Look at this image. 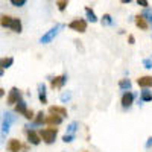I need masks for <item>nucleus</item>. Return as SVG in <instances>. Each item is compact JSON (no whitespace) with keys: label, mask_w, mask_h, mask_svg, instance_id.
Masks as SVG:
<instances>
[{"label":"nucleus","mask_w":152,"mask_h":152,"mask_svg":"<svg viewBox=\"0 0 152 152\" xmlns=\"http://www.w3.org/2000/svg\"><path fill=\"white\" fill-rule=\"evenodd\" d=\"M66 82H67V75L66 73L53 76V78L50 79V88H52V90H61V88L66 85Z\"/></svg>","instance_id":"6"},{"label":"nucleus","mask_w":152,"mask_h":152,"mask_svg":"<svg viewBox=\"0 0 152 152\" xmlns=\"http://www.w3.org/2000/svg\"><path fill=\"white\" fill-rule=\"evenodd\" d=\"M84 11H85V15H87L88 21H91V23H97V21H99V18H97V15H96V12H94L90 6H85Z\"/></svg>","instance_id":"17"},{"label":"nucleus","mask_w":152,"mask_h":152,"mask_svg":"<svg viewBox=\"0 0 152 152\" xmlns=\"http://www.w3.org/2000/svg\"><path fill=\"white\" fill-rule=\"evenodd\" d=\"M69 3H70V0H56V6H58V11H59V12H64V11L67 9Z\"/></svg>","instance_id":"25"},{"label":"nucleus","mask_w":152,"mask_h":152,"mask_svg":"<svg viewBox=\"0 0 152 152\" xmlns=\"http://www.w3.org/2000/svg\"><path fill=\"white\" fill-rule=\"evenodd\" d=\"M142 64H143L145 69H152V59H151V58H145V59L142 61Z\"/></svg>","instance_id":"29"},{"label":"nucleus","mask_w":152,"mask_h":152,"mask_svg":"<svg viewBox=\"0 0 152 152\" xmlns=\"http://www.w3.org/2000/svg\"><path fill=\"white\" fill-rule=\"evenodd\" d=\"M87 26H88V23H87V20H84V18H73V20L69 23V29L78 32V34L87 32Z\"/></svg>","instance_id":"4"},{"label":"nucleus","mask_w":152,"mask_h":152,"mask_svg":"<svg viewBox=\"0 0 152 152\" xmlns=\"http://www.w3.org/2000/svg\"><path fill=\"white\" fill-rule=\"evenodd\" d=\"M76 138V135H72V134H66L64 137H62V142L64 143H72L73 140Z\"/></svg>","instance_id":"28"},{"label":"nucleus","mask_w":152,"mask_h":152,"mask_svg":"<svg viewBox=\"0 0 152 152\" xmlns=\"http://www.w3.org/2000/svg\"><path fill=\"white\" fill-rule=\"evenodd\" d=\"M5 96V90H3V88H0V99H2Z\"/></svg>","instance_id":"36"},{"label":"nucleus","mask_w":152,"mask_h":152,"mask_svg":"<svg viewBox=\"0 0 152 152\" xmlns=\"http://www.w3.org/2000/svg\"><path fill=\"white\" fill-rule=\"evenodd\" d=\"M34 116H35V113L32 111V110H28L26 113H24V119H26V120H34Z\"/></svg>","instance_id":"30"},{"label":"nucleus","mask_w":152,"mask_h":152,"mask_svg":"<svg viewBox=\"0 0 152 152\" xmlns=\"http://www.w3.org/2000/svg\"><path fill=\"white\" fill-rule=\"evenodd\" d=\"M20 99H23V93H21V90H18L17 87H12L11 90H9V93H8V97H6L8 105H15Z\"/></svg>","instance_id":"5"},{"label":"nucleus","mask_w":152,"mask_h":152,"mask_svg":"<svg viewBox=\"0 0 152 152\" xmlns=\"http://www.w3.org/2000/svg\"><path fill=\"white\" fill-rule=\"evenodd\" d=\"M29 108H28V104H26V100L24 99H20L18 102L14 105V111L17 113V114H21V116H24V113H26Z\"/></svg>","instance_id":"15"},{"label":"nucleus","mask_w":152,"mask_h":152,"mask_svg":"<svg viewBox=\"0 0 152 152\" xmlns=\"http://www.w3.org/2000/svg\"><path fill=\"white\" fill-rule=\"evenodd\" d=\"M49 114H56V116H61L62 119L67 117V108L61 107V105H50L49 107Z\"/></svg>","instance_id":"12"},{"label":"nucleus","mask_w":152,"mask_h":152,"mask_svg":"<svg viewBox=\"0 0 152 152\" xmlns=\"http://www.w3.org/2000/svg\"><path fill=\"white\" fill-rule=\"evenodd\" d=\"M38 135H40L41 142H44L46 145H52L56 140L58 135V128L56 126H47V128H41L38 131Z\"/></svg>","instance_id":"2"},{"label":"nucleus","mask_w":152,"mask_h":152,"mask_svg":"<svg viewBox=\"0 0 152 152\" xmlns=\"http://www.w3.org/2000/svg\"><path fill=\"white\" fill-rule=\"evenodd\" d=\"M128 43H129V44H135V37H134L132 34L128 35Z\"/></svg>","instance_id":"32"},{"label":"nucleus","mask_w":152,"mask_h":152,"mask_svg":"<svg viewBox=\"0 0 152 152\" xmlns=\"http://www.w3.org/2000/svg\"><path fill=\"white\" fill-rule=\"evenodd\" d=\"M24 132H26V138H28V143H29V145H32V146H38V145L41 143V138H40V135H38L37 131L26 128V129H24Z\"/></svg>","instance_id":"8"},{"label":"nucleus","mask_w":152,"mask_h":152,"mask_svg":"<svg viewBox=\"0 0 152 152\" xmlns=\"http://www.w3.org/2000/svg\"><path fill=\"white\" fill-rule=\"evenodd\" d=\"M140 100L142 102H152V91H149L148 88H143L140 91Z\"/></svg>","instance_id":"20"},{"label":"nucleus","mask_w":152,"mask_h":152,"mask_svg":"<svg viewBox=\"0 0 152 152\" xmlns=\"http://www.w3.org/2000/svg\"><path fill=\"white\" fill-rule=\"evenodd\" d=\"M15 120V117L12 116L11 113H6L5 114V120H3V125H2V134L5 135V134H8L9 132V126H11V123Z\"/></svg>","instance_id":"13"},{"label":"nucleus","mask_w":152,"mask_h":152,"mask_svg":"<svg viewBox=\"0 0 152 152\" xmlns=\"http://www.w3.org/2000/svg\"><path fill=\"white\" fill-rule=\"evenodd\" d=\"M134 23H135V26L138 28V29H142V31H148L149 29V24H148V21L138 14V15H135L134 17Z\"/></svg>","instance_id":"16"},{"label":"nucleus","mask_w":152,"mask_h":152,"mask_svg":"<svg viewBox=\"0 0 152 152\" xmlns=\"http://www.w3.org/2000/svg\"><path fill=\"white\" fill-rule=\"evenodd\" d=\"M100 23H102V26H113L114 24V20L110 14H104L102 18H100Z\"/></svg>","instance_id":"22"},{"label":"nucleus","mask_w":152,"mask_h":152,"mask_svg":"<svg viewBox=\"0 0 152 152\" xmlns=\"http://www.w3.org/2000/svg\"><path fill=\"white\" fill-rule=\"evenodd\" d=\"M3 73H5V70H3V69H0V78L3 76Z\"/></svg>","instance_id":"37"},{"label":"nucleus","mask_w":152,"mask_h":152,"mask_svg":"<svg viewBox=\"0 0 152 152\" xmlns=\"http://www.w3.org/2000/svg\"><path fill=\"white\" fill-rule=\"evenodd\" d=\"M0 26L2 28H8L15 34H21L23 32V23L18 17H12V15H2L0 17Z\"/></svg>","instance_id":"1"},{"label":"nucleus","mask_w":152,"mask_h":152,"mask_svg":"<svg viewBox=\"0 0 152 152\" xmlns=\"http://www.w3.org/2000/svg\"><path fill=\"white\" fill-rule=\"evenodd\" d=\"M44 116H46V114H44L43 111H38L35 116H34V122H35V125H43V123H44V119H46Z\"/></svg>","instance_id":"24"},{"label":"nucleus","mask_w":152,"mask_h":152,"mask_svg":"<svg viewBox=\"0 0 152 152\" xmlns=\"http://www.w3.org/2000/svg\"><path fill=\"white\" fill-rule=\"evenodd\" d=\"M79 128V123L78 122H72L67 125V132L66 134H72V135H76V131Z\"/></svg>","instance_id":"23"},{"label":"nucleus","mask_w":152,"mask_h":152,"mask_svg":"<svg viewBox=\"0 0 152 152\" xmlns=\"http://www.w3.org/2000/svg\"><path fill=\"white\" fill-rule=\"evenodd\" d=\"M135 2H137L138 6H142L143 9L145 8H149V2H148V0H135Z\"/></svg>","instance_id":"31"},{"label":"nucleus","mask_w":152,"mask_h":152,"mask_svg":"<svg viewBox=\"0 0 152 152\" xmlns=\"http://www.w3.org/2000/svg\"><path fill=\"white\" fill-rule=\"evenodd\" d=\"M131 87H132L131 79L123 78V79H120V81H119V88H120V90H123V91H131Z\"/></svg>","instance_id":"19"},{"label":"nucleus","mask_w":152,"mask_h":152,"mask_svg":"<svg viewBox=\"0 0 152 152\" xmlns=\"http://www.w3.org/2000/svg\"><path fill=\"white\" fill-rule=\"evenodd\" d=\"M75 43H76V47H78V49H81V50H82V52H84V47H82V44H81V41H79V40H75Z\"/></svg>","instance_id":"33"},{"label":"nucleus","mask_w":152,"mask_h":152,"mask_svg":"<svg viewBox=\"0 0 152 152\" xmlns=\"http://www.w3.org/2000/svg\"><path fill=\"white\" fill-rule=\"evenodd\" d=\"M6 148H8L9 152H21L23 145H21L20 140H17V138H11V140L8 142V145H6Z\"/></svg>","instance_id":"14"},{"label":"nucleus","mask_w":152,"mask_h":152,"mask_svg":"<svg viewBox=\"0 0 152 152\" xmlns=\"http://www.w3.org/2000/svg\"><path fill=\"white\" fill-rule=\"evenodd\" d=\"M131 2H132V0H120V3H123V5H128Z\"/></svg>","instance_id":"35"},{"label":"nucleus","mask_w":152,"mask_h":152,"mask_svg":"<svg viewBox=\"0 0 152 152\" xmlns=\"http://www.w3.org/2000/svg\"><path fill=\"white\" fill-rule=\"evenodd\" d=\"M145 146H146V148H151V146H152V137H149V138H148V142H146V145H145Z\"/></svg>","instance_id":"34"},{"label":"nucleus","mask_w":152,"mask_h":152,"mask_svg":"<svg viewBox=\"0 0 152 152\" xmlns=\"http://www.w3.org/2000/svg\"><path fill=\"white\" fill-rule=\"evenodd\" d=\"M134 99H135V94H134L132 91H125V93L122 94V97H120V105H122V108H123V110L131 108L132 104H134Z\"/></svg>","instance_id":"7"},{"label":"nucleus","mask_w":152,"mask_h":152,"mask_svg":"<svg viewBox=\"0 0 152 152\" xmlns=\"http://www.w3.org/2000/svg\"><path fill=\"white\" fill-rule=\"evenodd\" d=\"M62 28H64V24H62V23L55 24V26H53V28H50L46 34H43V37L40 38V43H41V44H49V43H52L55 38L58 37V34L61 32Z\"/></svg>","instance_id":"3"},{"label":"nucleus","mask_w":152,"mask_h":152,"mask_svg":"<svg viewBox=\"0 0 152 152\" xmlns=\"http://www.w3.org/2000/svg\"><path fill=\"white\" fill-rule=\"evenodd\" d=\"M140 15L148 21L149 26H152V9H151V8H145V9L142 11V14H140Z\"/></svg>","instance_id":"21"},{"label":"nucleus","mask_w":152,"mask_h":152,"mask_svg":"<svg viewBox=\"0 0 152 152\" xmlns=\"http://www.w3.org/2000/svg\"><path fill=\"white\" fill-rule=\"evenodd\" d=\"M137 85L142 88H152V76L151 75H145V76H140V78H137Z\"/></svg>","instance_id":"9"},{"label":"nucleus","mask_w":152,"mask_h":152,"mask_svg":"<svg viewBox=\"0 0 152 152\" xmlns=\"http://www.w3.org/2000/svg\"><path fill=\"white\" fill-rule=\"evenodd\" d=\"M70 99H72V91H62L61 96H59V100L62 104H67Z\"/></svg>","instance_id":"26"},{"label":"nucleus","mask_w":152,"mask_h":152,"mask_svg":"<svg viewBox=\"0 0 152 152\" xmlns=\"http://www.w3.org/2000/svg\"><path fill=\"white\" fill-rule=\"evenodd\" d=\"M9 2H11V5H12V6H15V8H21V6L26 5L28 0H9Z\"/></svg>","instance_id":"27"},{"label":"nucleus","mask_w":152,"mask_h":152,"mask_svg":"<svg viewBox=\"0 0 152 152\" xmlns=\"http://www.w3.org/2000/svg\"><path fill=\"white\" fill-rule=\"evenodd\" d=\"M12 64H14V58L12 56H3V58H0V69H9L12 67Z\"/></svg>","instance_id":"18"},{"label":"nucleus","mask_w":152,"mask_h":152,"mask_svg":"<svg viewBox=\"0 0 152 152\" xmlns=\"http://www.w3.org/2000/svg\"><path fill=\"white\" fill-rule=\"evenodd\" d=\"M38 100L46 105L49 102V99H47V91H46V84L44 82H40L38 84Z\"/></svg>","instance_id":"11"},{"label":"nucleus","mask_w":152,"mask_h":152,"mask_svg":"<svg viewBox=\"0 0 152 152\" xmlns=\"http://www.w3.org/2000/svg\"><path fill=\"white\" fill-rule=\"evenodd\" d=\"M44 123L47 126H59L62 123V117L56 116V114H49V116L44 119Z\"/></svg>","instance_id":"10"},{"label":"nucleus","mask_w":152,"mask_h":152,"mask_svg":"<svg viewBox=\"0 0 152 152\" xmlns=\"http://www.w3.org/2000/svg\"><path fill=\"white\" fill-rule=\"evenodd\" d=\"M84 152H88V151H84Z\"/></svg>","instance_id":"38"}]
</instances>
